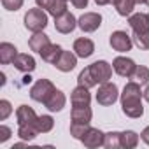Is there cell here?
Instances as JSON below:
<instances>
[{"label": "cell", "instance_id": "6da1fadb", "mask_svg": "<svg viewBox=\"0 0 149 149\" xmlns=\"http://www.w3.org/2000/svg\"><path fill=\"white\" fill-rule=\"evenodd\" d=\"M142 97H144V91L140 90V84L137 81L126 83V86L123 88V93H121V107L128 118L137 119L144 114Z\"/></svg>", "mask_w": 149, "mask_h": 149}, {"label": "cell", "instance_id": "7a4b0ae2", "mask_svg": "<svg viewBox=\"0 0 149 149\" xmlns=\"http://www.w3.org/2000/svg\"><path fill=\"white\" fill-rule=\"evenodd\" d=\"M25 26L30 32H42L47 26V14L44 13V9L37 7V9H30L25 14Z\"/></svg>", "mask_w": 149, "mask_h": 149}, {"label": "cell", "instance_id": "3957f363", "mask_svg": "<svg viewBox=\"0 0 149 149\" xmlns=\"http://www.w3.org/2000/svg\"><path fill=\"white\" fill-rule=\"evenodd\" d=\"M118 98H119V91H118V86H116L114 83L109 81V83L100 84V88H98V91H97V102H98L100 105L109 107V105H112Z\"/></svg>", "mask_w": 149, "mask_h": 149}, {"label": "cell", "instance_id": "277c9868", "mask_svg": "<svg viewBox=\"0 0 149 149\" xmlns=\"http://www.w3.org/2000/svg\"><path fill=\"white\" fill-rule=\"evenodd\" d=\"M54 90H56V88H54V84H53L49 79H39V81L32 86V90H30V98L35 100V102L44 104V102L47 100V97H49Z\"/></svg>", "mask_w": 149, "mask_h": 149}, {"label": "cell", "instance_id": "5b68a950", "mask_svg": "<svg viewBox=\"0 0 149 149\" xmlns=\"http://www.w3.org/2000/svg\"><path fill=\"white\" fill-rule=\"evenodd\" d=\"M90 70H91V76H93V79L97 81V84L109 83V79L112 77V67H111L105 60H100V61L91 63V65H90Z\"/></svg>", "mask_w": 149, "mask_h": 149}, {"label": "cell", "instance_id": "8992f818", "mask_svg": "<svg viewBox=\"0 0 149 149\" xmlns=\"http://www.w3.org/2000/svg\"><path fill=\"white\" fill-rule=\"evenodd\" d=\"M109 42H111V47H112L114 51H118V53H126V51H130L132 46H133L132 37H130L126 32H123V30L112 32Z\"/></svg>", "mask_w": 149, "mask_h": 149}, {"label": "cell", "instance_id": "52a82bcc", "mask_svg": "<svg viewBox=\"0 0 149 149\" xmlns=\"http://www.w3.org/2000/svg\"><path fill=\"white\" fill-rule=\"evenodd\" d=\"M112 68H114V72L118 74V76L126 77V79H132V76H133L137 65H135V61H133L132 58L118 56V58H114V61H112Z\"/></svg>", "mask_w": 149, "mask_h": 149}, {"label": "cell", "instance_id": "ba28073f", "mask_svg": "<svg viewBox=\"0 0 149 149\" xmlns=\"http://www.w3.org/2000/svg\"><path fill=\"white\" fill-rule=\"evenodd\" d=\"M100 25H102V16L98 13H84L77 19V26L86 33H91V32L98 30Z\"/></svg>", "mask_w": 149, "mask_h": 149}, {"label": "cell", "instance_id": "9c48e42d", "mask_svg": "<svg viewBox=\"0 0 149 149\" xmlns=\"http://www.w3.org/2000/svg\"><path fill=\"white\" fill-rule=\"evenodd\" d=\"M77 26V19L72 13H63L61 16L54 18V28L60 32V33H70L74 32V28Z\"/></svg>", "mask_w": 149, "mask_h": 149}, {"label": "cell", "instance_id": "30bf717a", "mask_svg": "<svg viewBox=\"0 0 149 149\" xmlns=\"http://www.w3.org/2000/svg\"><path fill=\"white\" fill-rule=\"evenodd\" d=\"M104 139H105V133H102L98 128H91V126H90V130L83 135L81 142L84 144V147H88V149H95V147L104 146Z\"/></svg>", "mask_w": 149, "mask_h": 149}, {"label": "cell", "instance_id": "8fae6325", "mask_svg": "<svg viewBox=\"0 0 149 149\" xmlns=\"http://www.w3.org/2000/svg\"><path fill=\"white\" fill-rule=\"evenodd\" d=\"M76 65H77V54L70 53V51H61L58 61L54 63V67L60 72H70V70L76 68Z\"/></svg>", "mask_w": 149, "mask_h": 149}, {"label": "cell", "instance_id": "7c38bea8", "mask_svg": "<svg viewBox=\"0 0 149 149\" xmlns=\"http://www.w3.org/2000/svg\"><path fill=\"white\" fill-rule=\"evenodd\" d=\"M70 102H72V107H79V105H90V102H91L90 88L77 84V88H74V91H72V95H70Z\"/></svg>", "mask_w": 149, "mask_h": 149}, {"label": "cell", "instance_id": "4fadbf2b", "mask_svg": "<svg viewBox=\"0 0 149 149\" xmlns=\"http://www.w3.org/2000/svg\"><path fill=\"white\" fill-rule=\"evenodd\" d=\"M74 53H76L79 58H90L95 53V44L91 39L88 37H81L74 42Z\"/></svg>", "mask_w": 149, "mask_h": 149}, {"label": "cell", "instance_id": "5bb4252c", "mask_svg": "<svg viewBox=\"0 0 149 149\" xmlns=\"http://www.w3.org/2000/svg\"><path fill=\"white\" fill-rule=\"evenodd\" d=\"M14 67H16V70H19V72H23V74H30V72H33L35 70V60H33V56L32 54H26V53H18V56L14 58Z\"/></svg>", "mask_w": 149, "mask_h": 149}, {"label": "cell", "instance_id": "9a60e30c", "mask_svg": "<svg viewBox=\"0 0 149 149\" xmlns=\"http://www.w3.org/2000/svg\"><path fill=\"white\" fill-rule=\"evenodd\" d=\"M65 104H67V98H65L63 91H60V90H54V91L47 97V100L44 102L46 109L51 111V112H60V111L65 107Z\"/></svg>", "mask_w": 149, "mask_h": 149}, {"label": "cell", "instance_id": "2e32d148", "mask_svg": "<svg viewBox=\"0 0 149 149\" xmlns=\"http://www.w3.org/2000/svg\"><path fill=\"white\" fill-rule=\"evenodd\" d=\"M132 30L135 33H146L149 32V14H142V13H137V14H130V19H128Z\"/></svg>", "mask_w": 149, "mask_h": 149}, {"label": "cell", "instance_id": "e0dca14e", "mask_svg": "<svg viewBox=\"0 0 149 149\" xmlns=\"http://www.w3.org/2000/svg\"><path fill=\"white\" fill-rule=\"evenodd\" d=\"M37 114L32 107L28 105H19L18 111H16V119H18V126H23V125H32L37 121Z\"/></svg>", "mask_w": 149, "mask_h": 149}, {"label": "cell", "instance_id": "ac0fdd59", "mask_svg": "<svg viewBox=\"0 0 149 149\" xmlns=\"http://www.w3.org/2000/svg\"><path fill=\"white\" fill-rule=\"evenodd\" d=\"M93 118V112L90 109V105H79V107H72L70 112V119L74 123H90Z\"/></svg>", "mask_w": 149, "mask_h": 149}, {"label": "cell", "instance_id": "d6986e66", "mask_svg": "<svg viewBox=\"0 0 149 149\" xmlns=\"http://www.w3.org/2000/svg\"><path fill=\"white\" fill-rule=\"evenodd\" d=\"M16 56H18V49H16L14 44H11V42H2L0 44V63L2 65L13 63Z\"/></svg>", "mask_w": 149, "mask_h": 149}, {"label": "cell", "instance_id": "ffe728a7", "mask_svg": "<svg viewBox=\"0 0 149 149\" xmlns=\"http://www.w3.org/2000/svg\"><path fill=\"white\" fill-rule=\"evenodd\" d=\"M61 47L58 46V44H47L39 54L42 56V60L46 61V63H51V65H54L56 61H58V58H60V54H61Z\"/></svg>", "mask_w": 149, "mask_h": 149}, {"label": "cell", "instance_id": "44dd1931", "mask_svg": "<svg viewBox=\"0 0 149 149\" xmlns=\"http://www.w3.org/2000/svg\"><path fill=\"white\" fill-rule=\"evenodd\" d=\"M47 44H51V42H49V37H47L44 32H35V33L30 37V40H28L30 49L35 51V53H40Z\"/></svg>", "mask_w": 149, "mask_h": 149}, {"label": "cell", "instance_id": "7402d4cb", "mask_svg": "<svg viewBox=\"0 0 149 149\" xmlns=\"http://www.w3.org/2000/svg\"><path fill=\"white\" fill-rule=\"evenodd\" d=\"M37 135H39V130H37L35 123H32V125H23V126L18 128V137H19L21 140H25V142L33 140Z\"/></svg>", "mask_w": 149, "mask_h": 149}, {"label": "cell", "instance_id": "603a6c76", "mask_svg": "<svg viewBox=\"0 0 149 149\" xmlns=\"http://www.w3.org/2000/svg\"><path fill=\"white\" fill-rule=\"evenodd\" d=\"M139 144V135L132 130H126V132H121V147L125 149H133L137 147Z\"/></svg>", "mask_w": 149, "mask_h": 149}, {"label": "cell", "instance_id": "cb8c5ba5", "mask_svg": "<svg viewBox=\"0 0 149 149\" xmlns=\"http://www.w3.org/2000/svg\"><path fill=\"white\" fill-rule=\"evenodd\" d=\"M135 4H137L135 0H118L114 4V7H116L119 16H130L135 9Z\"/></svg>", "mask_w": 149, "mask_h": 149}, {"label": "cell", "instance_id": "d4e9b609", "mask_svg": "<svg viewBox=\"0 0 149 149\" xmlns=\"http://www.w3.org/2000/svg\"><path fill=\"white\" fill-rule=\"evenodd\" d=\"M35 126H37V130H39V133H47V132H51L53 130V126H54V119L51 118V116H39L37 118V121H35Z\"/></svg>", "mask_w": 149, "mask_h": 149}, {"label": "cell", "instance_id": "484cf974", "mask_svg": "<svg viewBox=\"0 0 149 149\" xmlns=\"http://www.w3.org/2000/svg\"><path fill=\"white\" fill-rule=\"evenodd\" d=\"M104 147H107V149H118V147H121V132H109V133H105Z\"/></svg>", "mask_w": 149, "mask_h": 149}, {"label": "cell", "instance_id": "4316f807", "mask_svg": "<svg viewBox=\"0 0 149 149\" xmlns=\"http://www.w3.org/2000/svg\"><path fill=\"white\" fill-rule=\"evenodd\" d=\"M133 81H137L140 86L142 84H147L149 83V68L146 65H137L135 72H133V76H132Z\"/></svg>", "mask_w": 149, "mask_h": 149}, {"label": "cell", "instance_id": "83f0119b", "mask_svg": "<svg viewBox=\"0 0 149 149\" xmlns=\"http://www.w3.org/2000/svg\"><path fill=\"white\" fill-rule=\"evenodd\" d=\"M77 84L86 86V88H93V86H97V81H95L93 76H91L90 67H86L84 70H81V74L77 76Z\"/></svg>", "mask_w": 149, "mask_h": 149}, {"label": "cell", "instance_id": "f1b7e54d", "mask_svg": "<svg viewBox=\"0 0 149 149\" xmlns=\"http://www.w3.org/2000/svg\"><path fill=\"white\" fill-rule=\"evenodd\" d=\"M90 130V123H70V135L74 139H83V135Z\"/></svg>", "mask_w": 149, "mask_h": 149}, {"label": "cell", "instance_id": "f546056e", "mask_svg": "<svg viewBox=\"0 0 149 149\" xmlns=\"http://www.w3.org/2000/svg\"><path fill=\"white\" fill-rule=\"evenodd\" d=\"M132 39L139 49H149V32H146V33H135L133 32Z\"/></svg>", "mask_w": 149, "mask_h": 149}, {"label": "cell", "instance_id": "4dcf8cb0", "mask_svg": "<svg viewBox=\"0 0 149 149\" xmlns=\"http://www.w3.org/2000/svg\"><path fill=\"white\" fill-rule=\"evenodd\" d=\"M63 13H67V2H65V0H56V2L53 4V7L49 9V14L54 16V18L61 16Z\"/></svg>", "mask_w": 149, "mask_h": 149}, {"label": "cell", "instance_id": "1f68e13d", "mask_svg": "<svg viewBox=\"0 0 149 149\" xmlns=\"http://www.w3.org/2000/svg\"><path fill=\"white\" fill-rule=\"evenodd\" d=\"M13 112L11 102L9 100H0V121H6Z\"/></svg>", "mask_w": 149, "mask_h": 149}, {"label": "cell", "instance_id": "d6a6232c", "mask_svg": "<svg viewBox=\"0 0 149 149\" xmlns=\"http://www.w3.org/2000/svg\"><path fill=\"white\" fill-rule=\"evenodd\" d=\"M23 2L25 0H2V6L7 11H18L23 7Z\"/></svg>", "mask_w": 149, "mask_h": 149}, {"label": "cell", "instance_id": "836d02e7", "mask_svg": "<svg viewBox=\"0 0 149 149\" xmlns=\"http://www.w3.org/2000/svg\"><path fill=\"white\" fill-rule=\"evenodd\" d=\"M11 135H13V132H11V128H9V126H6V125L0 126V142L9 140V137H11Z\"/></svg>", "mask_w": 149, "mask_h": 149}, {"label": "cell", "instance_id": "e575fe53", "mask_svg": "<svg viewBox=\"0 0 149 149\" xmlns=\"http://www.w3.org/2000/svg\"><path fill=\"white\" fill-rule=\"evenodd\" d=\"M35 2H37V6H39L40 9H46V11L49 13V9L53 7V4L56 2V0H35Z\"/></svg>", "mask_w": 149, "mask_h": 149}, {"label": "cell", "instance_id": "d590c367", "mask_svg": "<svg viewBox=\"0 0 149 149\" xmlns=\"http://www.w3.org/2000/svg\"><path fill=\"white\" fill-rule=\"evenodd\" d=\"M70 2L76 9H86V6H88V0H70Z\"/></svg>", "mask_w": 149, "mask_h": 149}, {"label": "cell", "instance_id": "8d00e7d4", "mask_svg": "<svg viewBox=\"0 0 149 149\" xmlns=\"http://www.w3.org/2000/svg\"><path fill=\"white\" fill-rule=\"evenodd\" d=\"M140 139L149 146V126H146L144 130H142V133H140Z\"/></svg>", "mask_w": 149, "mask_h": 149}, {"label": "cell", "instance_id": "74e56055", "mask_svg": "<svg viewBox=\"0 0 149 149\" xmlns=\"http://www.w3.org/2000/svg\"><path fill=\"white\" fill-rule=\"evenodd\" d=\"M144 98H146V102L149 104V84H147V88L144 90Z\"/></svg>", "mask_w": 149, "mask_h": 149}, {"label": "cell", "instance_id": "f35d334b", "mask_svg": "<svg viewBox=\"0 0 149 149\" xmlns=\"http://www.w3.org/2000/svg\"><path fill=\"white\" fill-rule=\"evenodd\" d=\"M95 2L98 6H107V4H111V0H95Z\"/></svg>", "mask_w": 149, "mask_h": 149}, {"label": "cell", "instance_id": "ab89813d", "mask_svg": "<svg viewBox=\"0 0 149 149\" xmlns=\"http://www.w3.org/2000/svg\"><path fill=\"white\" fill-rule=\"evenodd\" d=\"M23 79H25V81H23V83H25V84H28V83H30V81H32V77H30V76H25V77H23Z\"/></svg>", "mask_w": 149, "mask_h": 149}, {"label": "cell", "instance_id": "60d3db41", "mask_svg": "<svg viewBox=\"0 0 149 149\" xmlns=\"http://www.w3.org/2000/svg\"><path fill=\"white\" fill-rule=\"evenodd\" d=\"M135 2H137V4H144V0H135Z\"/></svg>", "mask_w": 149, "mask_h": 149}, {"label": "cell", "instance_id": "b9f144b4", "mask_svg": "<svg viewBox=\"0 0 149 149\" xmlns=\"http://www.w3.org/2000/svg\"><path fill=\"white\" fill-rule=\"evenodd\" d=\"M144 4H146V6H147V7H149V0H144Z\"/></svg>", "mask_w": 149, "mask_h": 149}, {"label": "cell", "instance_id": "7bdbcfd3", "mask_svg": "<svg viewBox=\"0 0 149 149\" xmlns=\"http://www.w3.org/2000/svg\"><path fill=\"white\" fill-rule=\"evenodd\" d=\"M116 2H118V0H111V4H112V6H114V4H116Z\"/></svg>", "mask_w": 149, "mask_h": 149}, {"label": "cell", "instance_id": "ee69618b", "mask_svg": "<svg viewBox=\"0 0 149 149\" xmlns=\"http://www.w3.org/2000/svg\"><path fill=\"white\" fill-rule=\"evenodd\" d=\"M65 2H68V0H65Z\"/></svg>", "mask_w": 149, "mask_h": 149}]
</instances>
